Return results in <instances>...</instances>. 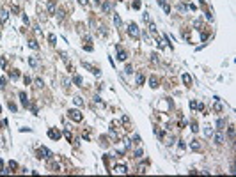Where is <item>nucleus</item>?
<instances>
[{
	"label": "nucleus",
	"instance_id": "obj_4",
	"mask_svg": "<svg viewBox=\"0 0 236 177\" xmlns=\"http://www.w3.org/2000/svg\"><path fill=\"white\" fill-rule=\"evenodd\" d=\"M114 173H128V166L126 165H116L114 166Z\"/></svg>",
	"mask_w": 236,
	"mask_h": 177
},
{
	"label": "nucleus",
	"instance_id": "obj_20",
	"mask_svg": "<svg viewBox=\"0 0 236 177\" xmlns=\"http://www.w3.org/2000/svg\"><path fill=\"white\" fill-rule=\"evenodd\" d=\"M28 46H30L32 50H37V48H39V44H37L36 41H28Z\"/></svg>",
	"mask_w": 236,
	"mask_h": 177
},
{
	"label": "nucleus",
	"instance_id": "obj_6",
	"mask_svg": "<svg viewBox=\"0 0 236 177\" xmlns=\"http://www.w3.org/2000/svg\"><path fill=\"white\" fill-rule=\"evenodd\" d=\"M116 50H117V59H119V60H126V52H124V50L121 48L119 44L116 46Z\"/></svg>",
	"mask_w": 236,
	"mask_h": 177
},
{
	"label": "nucleus",
	"instance_id": "obj_21",
	"mask_svg": "<svg viewBox=\"0 0 236 177\" xmlns=\"http://www.w3.org/2000/svg\"><path fill=\"white\" fill-rule=\"evenodd\" d=\"M73 103H75L76 106H82V103H84V101H82V97H78V96H76L75 99H73Z\"/></svg>",
	"mask_w": 236,
	"mask_h": 177
},
{
	"label": "nucleus",
	"instance_id": "obj_30",
	"mask_svg": "<svg viewBox=\"0 0 236 177\" xmlns=\"http://www.w3.org/2000/svg\"><path fill=\"white\" fill-rule=\"evenodd\" d=\"M199 147H201V145L197 144V142H192V149L193 151H199Z\"/></svg>",
	"mask_w": 236,
	"mask_h": 177
},
{
	"label": "nucleus",
	"instance_id": "obj_14",
	"mask_svg": "<svg viewBox=\"0 0 236 177\" xmlns=\"http://www.w3.org/2000/svg\"><path fill=\"white\" fill-rule=\"evenodd\" d=\"M73 81H75V85H78V87H82V76H78V74H75V76H73Z\"/></svg>",
	"mask_w": 236,
	"mask_h": 177
},
{
	"label": "nucleus",
	"instance_id": "obj_8",
	"mask_svg": "<svg viewBox=\"0 0 236 177\" xmlns=\"http://www.w3.org/2000/svg\"><path fill=\"white\" fill-rule=\"evenodd\" d=\"M55 5H57V0H50L48 2V12L50 14H55Z\"/></svg>",
	"mask_w": 236,
	"mask_h": 177
},
{
	"label": "nucleus",
	"instance_id": "obj_18",
	"mask_svg": "<svg viewBox=\"0 0 236 177\" xmlns=\"http://www.w3.org/2000/svg\"><path fill=\"white\" fill-rule=\"evenodd\" d=\"M224 126H225V119H218V122H217V128H218V129H224Z\"/></svg>",
	"mask_w": 236,
	"mask_h": 177
},
{
	"label": "nucleus",
	"instance_id": "obj_24",
	"mask_svg": "<svg viewBox=\"0 0 236 177\" xmlns=\"http://www.w3.org/2000/svg\"><path fill=\"white\" fill-rule=\"evenodd\" d=\"M124 73H126V74H132V73H133V67H132V66H126V67H124Z\"/></svg>",
	"mask_w": 236,
	"mask_h": 177
},
{
	"label": "nucleus",
	"instance_id": "obj_36",
	"mask_svg": "<svg viewBox=\"0 0 236 177\" xmlns=\"http://www.w3.org/2000/svg\"><path fill=\"white\" fill-rule=\"evenodd\" d=\"M5 81H7L5 78H0V87H5Z\"/></svg>",
	"mask_w": 236,
	"mask_h": 177
},
{
	"label": "nucleus",
	"instance_id": "obj_37",
	"mask_svg": "<svg viewBox=\"0 0 236 177\" xmlns=\"http://www.w3.org/2000/svg\"><path fill=\"white\" fill-rule=\"evenodd\" d=\"M178 147H179V149H185V147H186V145H185V142H183V140H181V142H179V144H178Z\"/></svg>",
	"mask_w": 236,
	"mask_h": 177
},
{
	"label": "nucleus",
	"instance_id": "obj_16",
	"mask_svg": "<svg viewBox=\"0 0 236 177\" xmlns=\"http://www.w3.org/2000/svg\"><path fill=\"white\" fill-rule=\"evenodd\" d=\"M101 9H103L105 12H110V9H112V5H110V2H105V4L101 5Z\"/></svg>",
	"mask_w": 236,
	"mask_h": 177
},
{
	"label": "nucleus",
	"instance_id": "obj_25",
	"mask_svg": "<svg viewBox=\"0 0 236 177\" xmlns=\"http://www.w3.org/2000/svg\"><path fill=\"white\" fill-rule=\"evenodd\" d=\"M64 136H66V138H68V140H69V142H71V138H73V135H71V131H68V129H66V131H64Z\"/></svg>",
	"mask_w": 236,
	"mask_h": 177
},
{
	"label": "nucleus",
	"instance_id": "obj_33",
	"mask_svg": "<svg viewBox=\"0 0 236 177\" xmlns=\"http://www.w3.org/2000/svg\"><path fill=\"white\" fill-rule=\"evenodd\" d=\"M98 34H101V36H105V34H107V32H105V27H100V30H98Z\"/></svg>",
	"mask_w": 236,
	"mask_h": 177
},
{
	"label": "nucleus",
	"instance_id": "obj_7",
	"mask_svg": "<svg viewBox=\"0 0 236 177\" xmlns=\"http://www.w3.org/2000/svg\"><path fill=\"white\" fill-rule=\"evenodd\" d=\"M48 136L52 138V140H59V138H60V133L55 131V129H50V131H48Z\"/></svg>",
	"mask_w": 236,
	"mask_h": 177
},
{
	"label": "nucleus",
	"instance_id": "obj_29",
	"mask_svg": "<svg viewBox=\"0 0 236 177\" xmlns=\"http://www.w3.org/2000/svg\"><path fill=\"white\" fill-rule=\"evenodd\" d=\"M190 108H192V110H197V101H190Z\"/></svg>",
	"mask_w": 236,
	"mask_h": 177
},
{
	"label": "nucleus",
	"instance_id": "obj_12",
	"mask_svg": "<svg viewBox=\"0 0 236 177\" xmlns=\"http://www.w3.org/2000/svg\"><path fill=\"white\" fill-rule=\"evenodd\" d=\"M144 80H146L144 74H142V73H137V85H142V83H144Z\"/></svg>",
	"mask_w": 236,
	"mask_h": 177
},
{
	"label": "nucleus",
	"instance_id": "obj_13",
	"mask_svg": "<svg viewBox=\"0 0 236 177\" xmlns=\"http://www.w3.org/2000/svg\"><path fill=\"white\" fill-rule=\"evenodd\" d=\"M222 142H224V135H222V133H217L215 135V144H222Z\"/></svg>",
	"mask_w": 236,
	"mask_h": 177
},
{
	"label": "nucleus",
	"instance_id": "obj_39",
	"mask_svg": "<svg viewBox=\"0 0 236 177\" xmlns=\"http://www.w3.org/2000/svg\"><path fill=\"white\" fill-rule=\"evenodd\" d=\"M78 2H80L82 5H87V4H89V0H78Z\"/></svg>",
	"mask_w": 236,
	"mask_h": 177
},
{
	"label": "nucleus",
	"instance_id": "obj_10",
	"mask_svg": "<svg viewBox=\"0 0 236 177\" xmlns=\"http://www.w3.org/2000/svg\"><path fill=\"white\" fill-rule=\"evenodd\" d=\"M149 85H151L153 88H156V87H158V78H156V76H151V78H149Z\"/></svg>",
	"mask_w": 236,
	"mask_h": 177
},
{
	"label": "nucleus",
	"instance_id": "obj_22",
	"mask_svg": "<svg viewBox=\"0 0 236 177\" xmlns=\"http://www.w3.org/2000/svg\"><path fill=\"white\" fill-rule=\"evenodd\" d=\"M48 41H50V44H55V43H57V37L53 36V34H50V36H48Z\"/></svg>",
	"mask_w": 236,
	"mask_h": 177
},
{
	"label": "nucleus",
	"instance_id": "obj_9",
	"mask_svg": "<svg viewBox=\"0 0 236 177\" xmlns=\"http://www.w3.org/2000/svg\"><path fill=\"white\" fill-rule=\"evenodd\" d=\"M7 16H9V12L5 11V9H0V23H5V21H7Z\"/></svg>",
	"mask_w": 236,
	"mask_h": 177
},
{
	"label": "nucleus",
	"instance_id": "obj_5",
	"mask_svg": "<svg viewBox=\"0 0 236 177\" xmlns=\"http://www.w3.org/2000/svg\"><path fill=\"white\" fill-rule=\"evenodd\" d=\"M213 101H215V105H213L215 112H222V110H224V106H222V103H220V97L215 96V97H213Z\"/></svg>",
	"mask_w": 236,
	"mask_h": 177
},
{
	"label": "nucleus",
	"instance_id": "obj_11",
	"mask_svg": "<svg viewBox=\"0 0 236 177\" xmlns=\"http://www.w3.org/2000/svg\"><path fill=\"white\" fill-rule=\"evenodd\" d=\"M114 23H116L117 27H123V21H121V18H119L117 12H114Z\"/></svg>",
	"mask_w": 236,
	"mask_h": 177
},
{
	"label": "nucleus",
	"instance_id": "obj_27",
	"mask_svg": "<svg viewBox=\"0 0 236 177\" xmlns=\"http://www.w3.org/2000/svg\"><path fill=\"white\" fill-rule=\"evenodd\" d=\"M36 87H37V88L43 87V80H41V78H37V80H36Z\"/></svg>",
	"mask_w": 236,
	"mask_h": 177
},
{
	"label": "nucleus",
	"instance_id": "obj_31",
	"mask_svg": "<svg viewBox=\"0 0 236 177\" xmlns=\"http://www.w3.org/2000/svg\"><path fill=\"white\" fill-rule=\"evenodd\" d=\"M133 156H135V158H140V156H142V151H140V149H137L135 152H133Z\"/></svg>",
	"mask_w": 236,
	"mask_h": 177
},
{
	"label": "nucleus",
	"instance_id": "obj_19",
	"mask_svg": "<svg viewBox=\"0 0 236 177\" xmlns=\"http://www.w3.org/2000/svg\"><path fill=\"white\" fill-rule=\"evenodd\" d=\"M204 133H206V136H211V126H204Z\"/></svg>",
	"mask_w": 236,
	"mask_h": 177
},
{
	"label": "nucleus",
	"instance_id": "obj_35",
	"mask_svg": "<svg viewBox=\"0 0 236 177\" xmlns=\"http://www.w3.org/2000/svg\"><path fill=\"white\" fill-rule=\"evenodd\" d=\"M9 166H11V168H16L18 165H16V161H9Z\"/></svg>",
	"mask_w": 236,
	"mask_h": 177
},
{
	"label": "nucleus",
	"instance_id": "obj_1",
	"mask_svg": "<svg viewBox=\"0 0 236 177\" xmlns=\"http://www.w3.org/2000/svg\"><path fill=\"white\" fill-rule=\"evenodd\" d=\"M69 119H73L75 122H82V119H84V115H82L80 110H69Z\"/></svg>",
	"mask_w": 236,
	"mask_h": 177
},
{
	"label": "nucleus",
	"instance_id": "obj_34",
	"mask_svg": "<svg viewBox=\"0 0 236 177\" xmlns=\"http://www.w3.org/2000/svg\"><path fill=\"white\" fill-rule=\"evenodd\" d=\"M133 142H135V144H140V136H139V135H135V136H133Z\"/></svg>",
	"mask_w": 236,
	"mask_h": 177
},
{
	"label": "nucleus",
	"instance_id": "obj_26",
	"mask_svg": "<svg viewBox=\"0 0 236 177\" xmlns=\"http://www.w3.org/2000/svg\"><path fill=\"white\" fill-rule=\"evenodd\" d=\"M28 64L32 66V67H36V66H37V60H36V59H28Z\"/></svg>",
	"mask_w": 236,
	"mask_h": 177
},
{
	"label": "nucleus",
	"instance_id": "obj_15",
	"mask_svg": "<svg viewBox=\"0 0 236 177\" xmlns=\"http://www.w3.org/2000/svg\"><path fill=\"white\" fill-rule=\"evenodd\" d=\"M183 81H185V83H186V85H190V83H192V76L185 73V74H183Z\"/></svg>",
	"mask_w": 236,
	"mask_h": 177
},
{
	"label": "nucleus",
	"instance_id": "obj_32",
	"mask_svg": "<svg viewBox=\"0 0 236 177\" xmlns=\"http://www.w3.org/2000/svg\"><path fill=\"white\" fill-rule=\"evenodd\" d=\"M55 14H59V20H62V18H64V11H57Z\"/></svg>",
	"mask_w": 236,
	"mask_h": 177
},
{
	"label": "nucleus",
	"instance_id": "obj_3",
	"mask_svg": "<svg viewBox=\"0 0 236 177\" xmlns=\"http://www.w3.org/2000/svg\"><path fill=\"white\" fill-rule=\"evenodd\" d=\"M39 152H41V158H44V159H52V158H53L52 151H50L48 147H41V149H39Z\"/></svg>",
	"mask_w": 236,
	"mask_h": 177
},
{
	"label": "nucleus",
	"instance_id": "obj_38",
	"mask_svg": "<svg viewBox=\"0 0 236 177\" xmlns=\"http://www.w3.org/2000/svg\"><path fill=\"white\" fill-rule=\"evenodd\" d=\"M193 27H195V28H197V27H201V21H199V20H195V21H193Z\"/></svg>",
	"mask_w": 236,
	"mask_h": 177
},
{
	"label": "nucleus",
	"instance_id": "obj_17",
	"mask_svg": "<svg viewBox=\"0 0 236 177\" xmlns=\"http://www.w3.org/2000/svg\"><path fill=\"white\" fill-rule=\"evenodd\" d=\"M20 99H21V103H23V106H28L27 105V94L25 92H20Z\"/></svg>",
	"mask_w": 236,
	"mask_h": 177
},
{
	"label": "nucleus",
	"instance_id": "obj_23",
	"mask_svg": "<svg viewBox=\"0 0 236 177\" xmlns=\"http://www.w3.org/2000/svg\"><path fill=\"white\" fill-rule=\"evenodd\" d=\"M9 110H11V112H14V113H16V112H18V106L14 105V103H9Z\"/></svg>",
	"mask_w": 236,
	"mask_h": 177
},
{
	"label": "nucleus",
	"instance_id": "obj_2",
	"mask_svg": "<svg viewBox=\"0 0 236 177\" xmlns=\"http://www.w3.org/2000/svg\"><path fill=\"white\" fill-rule=\"evenodd\" d=\"M128 34H130L132 37H139V36H140L139 27H137L135 23H130V25H128Z\"/></svg>",
	"mask_w": 236,
	"mask_h": 177
},
{
	"label": "nucleus",
	"instance_id": "obj_28",
	"mask_svg": "<svg viewBox=\"0 0 236 177\" xmlns=\"http://www.w3.org/2000/svg\"><path fill=\"white\" fill-rule=\"evenodd\" d=\"M11 78H14V80H16V78H20V73H18V71H12V73H11Z\"/></svg>",
	"mask_w": 236,
	"mask_h": 177
}]
</instances>
